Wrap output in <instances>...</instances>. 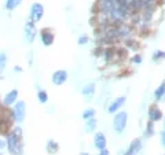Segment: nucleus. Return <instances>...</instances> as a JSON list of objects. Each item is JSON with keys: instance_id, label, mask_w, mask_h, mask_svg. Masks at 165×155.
<instances>
[{"instance_id": "nucleus-1", "label": "nucleus", "mask_w": 165, "mask_h": 155, "mask_svg": "<svg viewBox=\"0 0 165 155\" xmlns=\"http://www.w3.org/2000/svg\"><path fill=\"white\" fill-rule=\"evenodd\" d=\"M7 147L13 155H21L22 152V143H21V136H17L15 133H11L7 137Z\"/></svg>"}, {"instance_id": "nucleus-2", "label": "nucleus", "mask_w": 165, "mask_h": 155, "mask_svg": "<svg viewBox=\"0 0 165 155\" xmlns=\"http://www.w3.org/2000/svg\"><path fill=\"white\" fill-rule=\"evenodd\" d=\"M25 114H26V104L25 102H17L15 106H14L13 109V118L14 121H17V122H22L23 120H25Z\"/></svg>"}, {"instance_id": "nucleus-3", "label": "nucleus", "mask_w": 165, "mask_h": 155, "mask_svg": "<svg viewBox=\"0 0 165 155\" xmlns=\"http://www.w3.org/2000/svg\"><path fill=\"white\" fill-rule=\"evenodd\" d=\"M127 120H128V115H127L125 111L116 114V117H114V129H116V132L118 133L123 132L127 125Z\"/></svg>"}, {"instance_id": "nucleus-4", "label": "nucleus", "mask_w": 165, "mask_h": 155, "mask_svg": "<svg viewBox=\"0 0 165 155\" xmlns=\"http://www.w3.org/2000/svg\"><path fill=\"white\" fill-rule=\"evenodd\" d=\"M43 14H44V8L40 3H35L30 7V19L33 22H39L43 18Z\"/></svg>"}, {"instance_id": "nucleus-5", "label": "nucleus", "mask_w": 165, "mask_h": 155, "mask_svg": "<svg viewBox=\"0 0 165 155\" xmlns=\"http://www.w3.org/2000/svg\"><path fill=\"white\" fill-rule=\"evenodd\" d=\"M66 80H68V73L65 70H57L52 74V82L55 85H62Z\"/></svg>"}, {"instance_id": "nucleus-6", "label": "nucleus", "mask_w": 165, "mask_h": 155, "mask_svg": "<svg viewBox=\"0 0 165 155\" xmlns=\"http://www.w3.org/2000/svg\"><path fill=\"white\" fill-rule=\"evenodd\" d=\"M25 32H26V39L28 41L32 43L36 37V28H35V22L33 21H29L25 26Z\"/></svg>"}, {"instance_id": "nucleus-7", "label": "nucleus", "mask_w": 165, "mask_h": 155, "mask_svg": "<svg viewBox=\"0 0 165 155\" xmlns=\"http://www.w3.org/2000/svg\"><path fill=\"white\" fill-rule=\"evenodd\" d=\"M17 97H18V91L13 89V91H10L6 96H4L3 103L6 104V106H11V104H14L17 102Z\"/></svg>"}, {"instance_id": "nucleus-8", "label": "nucleus", "mask_w": 165, "mask_h": 155, "mask_svg": "<svg viewBox=\"0 0 165 155\" xmlns=\"http://www.w3.org/2000/svg\"><path fill=\"white\" fill-rule=\"evenodd\" d=\"M140 147H142V142H140V139H135L132 143H131L130 148H128V151L125 152V155H136L138 154V151L140 150Z\"/></svg>"}, {"instance_id": "nucleus-9", "label": "nucleus", "mask_w": 165, "mask_h": 155, "mask_svg": "<svg viewBox=\"0 0 165 155\" xmlns=\"http://www.w3.org/2000/svg\"><path fill=\"white\" fill-rule=\"evenodd\" d=\"M41 41L44 45H51L54 41V34L51 33V30L44 29L41 30Z\"/></svg>"}, {"instance_id": "nucleus-10", "label": "nucleus", "mask_w": 165, "mask_h": 155, "mask_svg": "<svg viewBox=\"0 0 165 155\" xmlns=\"http://www.w3.org/2000/svg\"><path fill=\"white\" fill-rule=\"evenodd\" d=\"M94 142H95V147L99 150H103L105 147H106V137H105L103 133H100V132L96 133Z\"/></svg>"}, {"instance_id": "nucleus-11", "label": "nucleus", "mask_w": 165, "mask_h": 155, "mask_svg": "<svg viewBox=\"0 0 165 155\" xmlns=\"http://www.w3.org/2000/svg\"><path fill=\"white\" fill-rule=\"evenodd\" d=\"M124 102H125V97H118V99H116L113 102V103L110 104V107H109V113H116V110H118L121 106L124 104Z\"/></svg>"}, {"instance_id": "nucleus-12", "label": "nucleus", "mask_w": 165, "mask_h": 155, "mask_svg": "<svg viewBox=\"0 0 165 155\" xmlns=\"http://www.w3.org/2000/svg\"><path fill=\"white\" fill-rule=\"evenodd\" d=\"M161 117H162V113L160 111V109H157V107H151L150 109V111H149V118H150V121H158V120H161Z\"/></svg>"}, {"instance_id": "nucleus-13", "label": "nucleus", "mask_w": 165, "mask_h": 155, "mask_svg": "<svg viewBox=\"0 0 165 155\" xmlns=\"http://www.w3.org/2000/svg\"><path fill=\"white\" fill-rule=\"evenodd\" d=\"M21 1H22V0H7L6 1V8L7 10H10V11L14 10L17 6H20Z\"/></svg>"}, {"instance_id": "nucleus-14", "label": "nucleus", "mask_w": 165, "mask_h": 155, "mask_svg": "<svg viewBox=\"0 0 165 155\" xmlns=\"http://www.w3.org/2000/svg\"><path fill=\"white\" fill-rule=\"evenodd\" d=\"M95 128H96V121H95L94 118L87 120V126H85V129H87L88 132H91V130H94Z\"/></svg>"}, {"instance_id": "nucleus-15", "label": "nucleus", "mask_w": 165, "mask_h": 155, "mask_svg": "<svg viewBox=\"0 0 165 155\" xmlns=\"http://www.w3.org/2000/svg\"><path fill=\"white\" fill-rule=\"evenodd\" d=\"M47 150H48L50 152H57V150H58V144L54 142V140H51V142H48V145H47Z\"/></svg>"}, {"instance_id": "nucleus-16", "label": "nucleus", "mask_w": 165, "mask_h": 155, "mask_svg": "<svg viewBox=\"0 0 165 155\" xmlns=\"http://www.w3.org/2000/svg\"><path fill=\"white\" fill-rule=\"evenodd\" d=\"M164 92H165V82H162L161 84V87H158V89L155 91V99H160V97L164 95Z\"/></svg>"}, {"instance_id": "nucleus-17", "label": "nucleus", "mask_w": 165, "mask_h": 155, "mask_svg": "<svg viewBox=\"0 0 165 155\" xmlns=\"http://www.w3.org/2000/svg\"><path fill=\"white\" fill-rule=\"evenodd\" d=\"M94 115H95V110H94V109H88V110L83 114V118H84V120H90V118H92Z\"/></svg>"}, {"instance_id": "nucleus-18", "label": "nucleus", "mask_w": 165, "mask_h": 155, "mask_svg": "<svg viewBox=\"0 0 165 155\" xmlns=\"http://www.w3.org/2000/svg\"><path fill=\"white\" fill-rule=\"evenodd\" d=\"M94 88H95L94 84H88L85 88H83V95H90V94H92V92H94Z\"/></svg>"}, {"instance_id": "nucleus-19", "label": "nucleus", "mask_w": 165, "mask_h": 155, "mask_svg": "<svg viewBox=\"0 0 165 155\" xmlns=\"http://www.w3.org/2000/svg\"><path fill=\"white\" fill-rule=\"evenodd\" d=\"M37 97H39V100L41 102V103H45V102H47V99H48V96H47V92H44V91H39Z\"/></svg>"}, {"instance_id": "nucleus-20", "label": "nucleus", "mask_w": 165, "mask_h": 155, "mask_svg": "<svg viewBox=\"0 0 165 155\" xmlns=\"http://www.w3.org/2000/svg\"><path fill=\"white\" fill-rule=\"evenodd\" d=\"M6 61H7V58H6V55L4 54H0V71L4 69V65H6Z\"/></svg>"}, {"instance_id": "nucleus-21", "label": "nucleus", "mask_w": 165, "mask_h": 155, "mask_svg": "<svg viewBox=\"0 0 165 155\" xmlns=\"http://www.w3.org/2000/svg\"><path fill=\"white\" fill-rule=\"evenodd\" d=\"M146 135H147V136H151L153 135V121L149 124V125H147V132H146Z\"/></svg>"}, {"instance_id": "nucleus-22", "label": "nucleus", "mask_w": 165, "mask_h": 155, "mask_svg": "<svg viewBox=\"0 0 165 155\" xmlns=\"http://www.w3.org/2000/svg\"><path fill=\"white\" fill-rule=\"evenodd\" d=\"M158 58H165V52L162 51H157L154 54V59H158Z\"/></svg>"}, {"instance_id": "nucleus-23", "label": "nucleus", "mask_w": 165, "mask_h": 155, "mask_svg": "<svg viewBox=\"0 0 165 155\" xmlns=\"http://www.w3.org/2000/svg\"><path fill=\"white\" fill-rule=\"evenodd\" d=\"M87 41H88V37H87V36H83V37H80V39H78V44H81V45L85 44Z\"/></svg>"}, {"instance_id": "nucleus-24", "label": "nucleus", "mask_w": 165, "mask_h": 155, "mask_svg": "<svg viewBox=\"0 0 165 155\" xmlns=\"http://www.w3.org/2000/svg\"><path fill=\"white\" fill-rule=\"evenodd\" d=\"M132 61H133V63H139V62L142 61V58H140L139 55H136V56H133V59H132Z\"/></svg>"}, {"instance_id": "nucleus-25", "label": "nucleus", "mask_w": 165, "mask_h": 155, "mask_svg": "<svg viewBox=\"0 0 165 155\" xmlns=\"http://www.w3.org/2000/svg\"><path fill=\"white\" fill-rule=\"evenodd\" d=\"M109 152H107V150L106 148H103V150H100V155H107Z\"/></svg>"}, {"instance_id": "nucleus-26", "label": "nucleus", "mask_w": 165, "mask_h": 155, "mask_svg": "<svg viewBox=\"0 0 165 155\" xmlns=\"http://www.w3.org/2000/svg\"><path fill=\"white\" fill-rule=\"evenodd\" d=\"M161 137H162V144H164V147H165V132H162Z\"/></svg>"}, {"instance_id": "nucleus-27", "label": "nucleus", "mask_w": 165, "mask_h": 155, "mask_svg": "<svg viewBox=\"0 0 165 155\" xmlns=\"http://www.w3.org/2000/svg\"><path fill=\"white\" fill-rule=\"evenodd\" d=\"M4 147V142H0V148H3Z\"/></svg>"}, {"instance_id": "nucleus-28", "label": "nucleus", "mask_w": 165, "mask_h": 155, "mask_svg": "<svg viewBox=\"0 0 165 155\" xmlns=\"http://www.w3.org/2000/svg\"><path fill=\"white\" fill-rule=\"evenodd\" d=\"M81 155H88V154H85V152H83V154H81Z\"/></svg>"}]
</instances>
